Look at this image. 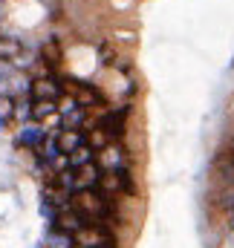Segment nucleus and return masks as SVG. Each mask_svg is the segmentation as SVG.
I'll list each match as a JSON object with an SVG mask.
<instances>
[{
  "mask_svg": "<svg viewBox=\"0 0 234 248\" xmlns=\"http://www.w3.org/2000/svg\"><path fill=\"white\" fill-rule=\"evenodd\" d=\"M127 119H130V104H116V107H107L101 110L96 119H93V130H101L110 141H121L127 136Z\"/></svg>",
  "mask_w": 234,
  "mask_h": 248,
  "instance_id": "f257e3e1",
  "label": "nucleus"
},
{
  "mask_svg": "<svg viewBox=\"0 0 234 248\" xmlns=\"http://www.w3.org/2000/svg\"><path fill=\"white\" fill-rule=\"evenodd\" d=\"M96 165L101 170H118V168H127L130 165V153L124 147V141H110L104 150L96 153Z\"/></svg>",
  "mask_w": 234,
  "mask_h": 248,
  "instance_id": "f03ea898",
  "label": "nucleus"
},
{
  "mask_svg": "<svg viewBox=\"0 0 234 248\" xmlns=\"http://www.w3.org/2000/svg\"><path fill=\"white\" fill-rule=\"evenodd\" d=\"M29 95L32 101H61L64 95V87H61V78H52V75H41L35 81H29Z\"/></svg>",
  "mask_w": 234,
  "mask_h": 248,
  "instance_id": "7ed1b4c3",
  "label": "nucleus"
},
{
  "mask_svg": "<svg viewBox=\"0 0 234 248\" xmlns=\"http://www.w3.org/2000/svg\"><path fill=\"white\" fill-rule=\"evenodd\" d=\"M44 141H47V130H44V127H35V124H23V127H20V133H17V147H29V150H38Z\"/></svg>",
  "mask_w": 234,
  "mask_h": 248,
  "instance_id": "20e7f679",
  "label": "nucleus"
},
{
  "mask_svg": "<svg viewBox=\"0 0 234 248\" xmlns=\"http://www.w3.org/2000/svg\"><path fill=\"white\" fill-rule=\"evenodd\" d=\"M72 173H75V190H93V187L99 185L101 168H99L96 162H90V165H84V168H75Z\"/></svg>",
  "mask_w": 234,
  "mask_h": 248,
  "instance_id": "39448f33",
  "label": "nucleus"
},
{
  "mask_svg": "<svg viewBox=\"0 0 234 248\" xmlns=\"http://www.w3.org/2000/svg\"><path fill=\"white\" fill-rule=\"evenodd\" d=\"M55 113H58V101H32V119L35 122H44Z\"/></svg>",
  "mask_w": 234,
  "mask_h": 248,
  "instance_id": "423d86ee",
  "label": "nucleus"
},
{
  "mask_svg": "<svg viewBox=\"0 0 234 248\" xmlns=\"http://www.w3.org/2000/svg\"><path fill=\"white\" fill-rule=\"evenodd\" d=\"M90 162H96V153L87 147V144H81L75 153H69V168L75 170V168H84V165H90Z\"/></svg>",
  "mask_w": 234,
  "mask_h": 248,
  "instance_id": "0eeeda50",
  "label": "nucleus"
},
{
  "mask_svg": "<svg viewBox=\"0 0 234 248\" xmlns=\"http://www.w3.org/2000/svg\"><path fill=\"white\" fill-rule=\"evenodd\" d=\"M12 116H15V119H20V122L32 119V101H17V104H15V110H12Z\"/></svg>",
  "mask_w": 234,
  "mask_h": 248,
  "instance_id": "6e6552de",
  "label": "nucleus"
},
{
  "mask_svg": "<svg viewBox=\"0 0 234 248\" xmlns=\"http://www.w3.org/2000/svg\"><path fill=\"white\" fill-rule=\"evenodd\" d=\"M99 248H121V246H118V240H107V243H101Z\"/></svg>",
  "mask_w": 234,
  "mask_h": 248,
  "instance_id": "1a4fd4ad",
  "label": "nucleus"
},
{
  "mask_svg": "<svg viewBox=\"0 0 234 248\" xmlns=\"http://www.w3.org/2000/svg\"><path fill=\"white\" fill-rule=\"evenodd\" d=\"M6 122H9V116H0V127H3Z\"/></svg>",
  "mask_w": 234,
  "mask_h": 248,
  "instance_id": "9d476101",
  "label": "nucleus"
}]
</instances>
